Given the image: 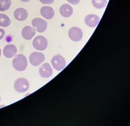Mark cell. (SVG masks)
<instances>
[{
    "label": "cell",
    "mask_w": 130,
    "mask_h": 126,
    "mask_svg": "<svg viewBox=\"0 0 130 126\" xmlns=\"http://www.w3.org/2000/svg\"><path fill=\"white\" fill-rule=\"evenodd\" d=\"M12 65L16 70L23 71L27 67V61L25 56L23 54L16 55L12 61Z\"/></svg>",
    "instance_id": "6da1fadb"
},
{
    "label": "cell",
    "mask_w": 130,
    "mask_h": 126,
    "mask_svg": "<svg viewBox=\"0 0 130 126\" xmlns=\"http://www.w3.org/2000/svg\"><path fill=\"white\" fill-rule=\"evenodd\" d=\"M47 40L42 36H38L32 41V46L38 51H44L47 46Z\"/></svg>",
    "instance_id": "7a4b0ae2"
},
{
    "label": "cell",
    "mask_w": 130,
    "mask_h": 126,
    "mask_svg": "<svg viewBox=\"0 0 130 126\" xmlns=\"http://www.w3.org/2000/svg\"><path fill=\"white\" fill-rule=\"evenodd\" d=\"M14 89L18 92H25L29 89V83L25 78H21L16 80L14 84Z\"/></svg>",
    "instance_id": "3957f363"
},
{
    "label": "cell",
    "mask_w": 130,
    "mask_h": 126,
    "mask_svg": "<svg viewBox=\"0 0 130 126\" xmlns=\"http://www.w3.org/2000/svg\"><path fill=\"white\" fill-rule=\"evenodd\" d=\"M52 64L53 68L57 70H61L67 65L64 58L60 54L53 56L52 60Z\"/></svg>",
    "instance_id": "277c9868"
},
{
    "label": "cell",
    "mask_w": 130,
    "mask_h": 126,
    "mask_svg": "<svg viewBox=\"0 0 130 126\" xmlns=\"http://www.w3.org/2000/svg\"><path fill=\"white\" fill-rule=\"evenodd\" d=\"M32 25L35 31L39 32H44L47 29V23L46 20H44L41 18H37L32 20Z\"/></svg>",
    "instance_id": "5b68a950"
},
{
    "label": "cell",
    "mask_w": 130,
    "mask_h": 126,
    "mask_svg": "<svg viewBox=\"0 0 130 126\" xmlns=\"http://www.w3.org/2000/svg\"><path fill=\"white\" fill-rule=\"evenodd\" d=\"M44 55L39 52H33L29 56V62L34 66H39L43 62H44Z\"/></svg>",
    "instance_id": "8992f818"
},
{
    "label": "cell",
    "mask_w": 130,
    "mask_h": 126,
    "mask_svg": "<svg viewBox=\"0 0 130 126\" xmlns=\"http://www.w3.org/2000/svg\"><path fill=\"white\" fill-rule=\"evenodd\" d=\"M68 36L70 40L74 41H81L83 38V32L77 27H72L68 31Z\"/></svg>",
    "instance_id": "52a82bcc"
},
{
    "label": "cell",
    "mask_w": 130,
    "mask_h": 126,
    "mask_svg": "<svg viewBox=\"0 0 130 126\" xmlns=\"http://www.w3.org/2000/svg\"><path fill=\"white\" fill-rule=\"evenodd\" d=\"M52 74H53V70H52V68L50 66V65L48 63H44L39 68V74L42 78H50L52 75Z\"/></svg>",
    "instance_id": "ba28073f"
},
{
    "label": "cell",
    "mask_w": 130,
    "mask_h": 126,
    "mask_svg": "<svg viewBox=\"0 0 130 126\" xmlns=\"http://www.w3.org/2000/svg\"><path fill=\"white\" fill-rule=\"evenodd\" d=\"M100 18L99 16L95 14H89L85 18L86 25L89 27H96L100 22Z\"/></svg>",
    "instance_id": "9c48e42d"
},
{
    "label": "cell",
    "mask_w": 130,
    "mask_h": 126,
    "mask_svg": "<svg viewBox=\"0 0 130 126\" xmlns=\"http://www.w3.org/2000/svg\"><path fill=\"white\" fill-rule=\"evenodd\" d=\"M36 32L35 29L31 26H25L22 29V35L23 38L27 40H31L33 36L35 35Z\"/></svg>",
    "instance_id": "30bf717a"
},
{
    "label": "cell",
    "mask_w": 130,
    "mask_h": 126,
    "mask_svg": "<svg viewBox=\"0 0 130 126\" xmlns=\"http://www.w3.org/2000/svg\"><path fill=\"white\" fill-rule=\"evenodd\" d=\"M28 16V12L24 8H18L14 12V17L16 20L23 21L27 19Z\"/></svg>",
    "instance_id": "8fae6325"
},
{
    "label": "cell",
    "mask_w": 130,
    "mask_h": 126,
    "mask_svg": "<svg viewBox=\"0 0 130 126\" xmlns=\"http://www.w3.org/2000/svg\"><path fill=\"white\" fill-rule=\"evenodd\" d=\"M17 53V48L14 45H7L4 47L3 49V54L4 56L8 58H11L16 55Z\"/></svg>",
    "instance_id": "7c38bea8"
},
{
    "label": "cell",
    "mask_w": 130,
    "mask_h": 126,
    "mask_svg": "<svg viewBox=\"0 0 130 126\" xmlns=\"http://www.w3.org/2000/svg\"><path fill=\"white\" fill-rule=\"evenodd\" d=\"M40 14L46 19H51L54 16V10L50 6H44L40 9Z\"/></svg>",
    "instance_id": "4fadbf2b"
},
{
    "label": "cell",
    "mask_w": 130,
    "mask_h": 126,
    "mask_svg": "<svg viewBox=\"0 0 130 126\" xmlns=\"http://www.w3.org/2000/svg\"><path fill=\"white\" fill-rule=\"evenodd\" d=\"M60 14L64 18H68L73 14V9L70 5L64 4L60 7Z\"/></svg>",
    "instance_id": "5bb4252c"
},
{
    "label": "cell",
    "mask_w": 130,
    "mask_h": 126,
    "mask_svg": "<svg viewBox=\"0 0 130 126\" xmlns=\"http://www.w3.org/2000/svg\"><path fill=\"white\" fill-rule=\"evenodd\" d=\"M10 23L11 21L7 15L0 14V26L3 27H7L9 25H10Z\"/></svg>",
    "instance_id": "9a60e30c"
},
{
    "label": "cell",
    "mask_w": 130,
    "mask_h": 126,
    "mask_svg": "<svg viewBox=\"0 0 130 126\" xmlns=\"http://www.w3.org/2000/svg\"><path fill=\"white\" fill-rule=\"evenodd\" d=\"M92 4L94 7L100 9L106 7L107 5V0H92Z\"/></svg>",
    "instance_id": "2e32d148"
},
{
    "label": "cell",
    "mask_w": 130,
    "mask_h": 126,
    "mask_svg": "<svg viewBox=\"0 0 130 126\" xmlns=\"http://www.w3.org/2000/svg\"><path fill=\"white\" fill-rule=\"evenodd\" d=\"M10 0H0V11H5L10 8Z\"/></svg>",
    "instance_id": "e0dca14e"
},
{
    "label": "cell",
    "mask_w": 130,
    "mask_h": 126,
    "mask_svg": "<svg viewBox=\"0 0 130 126\" xmlns=\"http://www.w3.org/2000/svg\"><path fill=\"white\" fill-rule=\"evenodd\" d=\"M42 4L50 5L54 2V0H39Z\"/></svg>",
    "instance_id": "ac0fdd59"
},
{
    "label": "cell",
    "mask_w": 130,
    "mask_h": 126,
    "mask_svg": "<svg viewBox=\"0 0 130 126\" xmlns=\"http://www.w3.org/2000/svg\"><path fill=\"white\" fill-rule=\"evenodd\" d=\"M68 3L72 5H77L80 2V0H67Z\"/></svg>",
    "instance_id": "d6986e66"
},
{
    "label": "cell",
    "mask_w": 130,
    "mask_h": 126,
    "mask_svg": "<svg viewBox=\"0 0 130 126\" xmlns=\"http://www.w3.org/2000/svg\"><path fill=\"white\" fill-rule=\"evenodd\" d=\"M5 36V31L3 29L0 28V40L3 39V38Z\"/></svg>",
    "instance_id": "ffe728a7"
},
{
    "label": "cell",
    "mask_w": 130,
    "mask_h": 126,
    "mask_svg": "<svg viewBox=\"0 0 130 126\" xmlns=\"http://www.w3.org/2000/svg\"><path fill=\"white\" fill-rule=\"evenodd\" d=\"M20 1L22 2H28L29 0H20Z\"/></svg>",
    "instance_id": "44dd1931"
},
{
    "label": "cell",
    "mask_w": 130,
    "mask_h": 126,
    "mask_svg": "<svg viewBox=\"0 0 130 126\" xmlns=\"http://www.w3.org/2000/svg\"><path fill=\"white\" fill-rule=\"evenodd\" d=\"M1 54H2V51H1V48H0V56H1Z\"/></svg>",
    "instance_id": "7402d4cb"
},
{
    "label": "cell",
    "mask_w": 130,
    "mask_h": 126,
    "mask_svg": "<svg viewBox=\"0 0 130 126\" xmlns=\"http://www.w3.org/2000/svg\"><path fill=\"white\" fill-rule=\"evenodd\" d=\"M0 101H1V97H0Z\"/></svg>",
    "instance_id": "603a6c76"
}]
</instances>
